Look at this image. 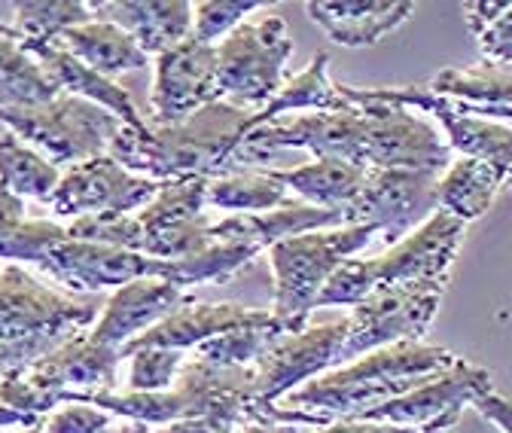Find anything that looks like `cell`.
Returning a JSON list of instances; mask_svg holds the SVG:
<instances>
[{"instance_id": "obj_1", "label": "cell", "mask_w": 512, "mask_h": 433, "mask_svg": "<svg viewBox=\"0 0 512 433\" xmlns=\"http://www.w3.org/2000/svg\"><path fill=\"white\" fill-rule=\"evenodd\" d=\"M348 98V95H345ZM348 110L293 113L256 126L229 159V174L263 168L281 150H308L314 159H342L363 168H403L445 174L452 165L448 141L409 107L348 98Z\"/></svg>"}, {"instance_id": "obj_2", "label": "cell", "mask_w": 512, "mask_h": 433, "mask_svg": "<svg viewBox=\"0 0 512 433\" xmlns=\"http://www.w3.org/2000/svg\"><path fill=\"white\" fill-rule=\"evenodd\" d=\"M461 357L448 348L427 342H397L363 354L339 369L311 379L287 394L281 403L260 409L256 424H290V427H330L351 421L360 412L391 403L412 388L448 373Z\"/></svg>"}, {"instance_id": "obj_3", "label": "cell", "mask_w": 512, "mask_h": 433, "mask_svg": "<svg viewBox=\"0 0 512 433\" xmlns=\"http://www.w3.org/2000/svg\"><path fill=\"white\" fill-rule=\"evenodd\" d=\"M250 116L232 101H217L177 126H122L110 144V156L132 174L159 183L177 177L214 180L229 174V159L250 132Z\"/></svg>"}, {"instance_id": "obj_4", "label": "cell", "mask_w": 512, "mask_h": 433, "mask_svg": "<svg viewBox=\"0 0 512 433\" xmlns=\"http://www.w3.org/2000/svg\"><path fill=\"white\" fill-rule=\"evenodd\" d=\"M253 385V366H214L202 357H192L183 363L177 382L168 391H98L77 394L71 397V403L98 406L110 415L141 421L147 427H165L177 421H211L229 433H238V427L256 424Z\"/></svg>"}, {"instance_id": "obj_5", "label": "cell", "mask_w": 512, "mask_h": 433, "mask_svg": "<svg viewBox=\"0 0 512 433\" xmlns=\"http://www.w3.org/2000/svg\"><path fill=\"white\" fill-rule=\"evenodd\" d=\"M104 308L37 281L19 263L0 269V379L34 366L71 339L89 333Z\"/></svg>"}, {"instance_id": "obj_6", "label": "cell", "mask_w": 512, "mask_h": 433, "mask_svg": "<svg viewBox=\"0 0 512 433\" xmlns=\"http://www.w3.org/2000/svg\"><path fill=\"white\" fill-rule=\"evenodd\" d=\"M467 223L458 217L436 211L430 214L415 232H409L403 241L391 244L388 251L372 260H345L327 287L320 290L314 308L330 305H360L375 290L388 287H436L445 290L448 272L461 251Z\"/></svg>"}, {"instance_id": "obj_7", "label": "cell", "mask_w": 512, "mask_h": 433, "mask_svg": "<svg viewBox=\"0 0 512 433\" xmlns=\"http://www.w3.org/2000/svg\"><path fill=\"white\" fill-rule=\"evenodd\" d=\"M119 363L122 354L116 348L98 345L83 333L34 366L13 369L0 379V406L43 418L58 406H68L77 394L119 391Z\"/></svg>"}, {"instance_id": "obj_8", "label": "cell", "mask_w": 512, "mask_h": 433, "mask_svg": "<svg viewBox=\"0 0 512 433\" xmlns=\"http://www.w3.org/2000/svg\"><path fill=\"white\" fill-rule=\"evenodd\" d=\"M378 235L375 226H336L314 229L269 247V263L275 272V308L272 315L287 333H302L317 305L320 290L333 272Z\"/></svg>"}, {"instance_id": "obj_9", "label": "cell", "mask_w": 512, "mask_h": 433, "mask_svg": "<svg viewBox=\"0 0 512 433\" xmlns=\"http://www.w3.org/2000/svg\"><path fill=\"white\" fill-rule=\"evenodd\" d=\"M0 122L55 168H74L110 153V144L125 126L110 110L68 92L40 107L0 110Z\"/></svg>"}, {"instance_id": "obj_10", "label": "cell", "mask_w": 512, "mask_h": 433, "mask_svg": "<svg viewBox=\"0 0 512 433\" xmlns=\"http://www.w3.org/2000/svg\"><path fill=\"white\" fill-rule=\"evenodd\" d=\"M293 55L290 28L281 16L241 22L217 43V71L223 101L238 107H266L284 89L287 61Z\"/></svg>"}, {"instance_id": "obj_11", "label": "cell", "mask_w": 512, "mask_h": 433, "mask_svg": "<svg viewBox=\"0 0 512 433\" xmlns=\"http://www.w3.org/2000/svg\"><path fill=\"white\" fill-rule=\"evenodd\" d=\"M445 290L436 287H388L345 315L342 366L397 342H421L430 330Z\"/></svg>"}, {"instance_id": "obj_12", "label": "cell", "mask_w": 512, "mask_h": 433, "mask_svg": "<svg viewBox=\"0 0 512 433\" xmlns=\"http://www.w3.org/2000/svg\"><path fill=\"white\" fill-rule=\"evenodd\" d=\"M208 183L211 177L162 180L156 199L138 211V223L144 232V257L186 260L208 251L214 223L208 217Z\"/></svg>"}, {"instance_id": "obj_13", "label": "cell", "mask_w": 512, "mask_h": 433, "mask_svg": "<svg viewBox=\"0 0 512 433\" xmlns=\"http://www.w3.org/2000/svg\"><path fill=\"white\" fill-rule=\"evenodd\" d=\"M342 95L366 98V101H384V104H400L430 113L439 126L445 129V141L452 150H458L467 159L494 162L512 171V129L494 119H482L467 113L458 101H448L427 86H345L339 83Z\"/></svg>"}, {"instance_id": "obj_14", "label": "cell", "mask_w": 512, "mask_h": 433, "mask_svg": "<svg viewBox=\"0 0 512 433\" xmlns=\"http://www.w3.org/2000/svg\"><path fill=\"white\" fill-rule=\"evenodd\" d=\"M442 174L366 168L363 190L345 214V226H375L384 244H397L436 214V183Z\"/></svg>"}, {"instance_id": "obj_15", "label": "cell", "mask_w": 512, "mask_h": 433, "mask_svg": "<svg viewBox=\"0 0 512 433\" xmlns=\"http://www.w3.org/2000/svg\"><path fill=\"white\" fill-rule=\"evenodd\" d=\"M342 339H345V315L324 321V324H308L302 333L284 336L260 363L253 366L256 421H260V409L281 403L287 394L308 385L311 379L330 373V369H339L342 366Z\"/></svg>"}, {"instance_id": "obj_16", "label": "cell", "mask_w": 512, "mask_h": 433, "mask_svg": "<svg viewBox=\"0 0 512 433\" xmlns=\"http://www.w3.org/2000/svg\"><path fill=\"white\" fill-rule=\"evenodd\" d=\"M162 190L159 180L132 174L110 153L74 165L61 174L52 199L46 202L55 217H89V214H135L147 208Z\"/></svg>"}, {"instance_id": "obj_17", "label": "cell", "mask_w": 512, "mask_h": 433, "mask_svg": "<svg viewBox=\"0 0 512 433\" xmlns=\"http://www.w3.org/2000/svg\"><path fill=\"white\" fill-rule=\"evenodd\" d=\"M37 266L58 284L80 293H98L107 287L119 290L125 284L147 278L174 281V260H153L135 251H122V247L86 244L71 238L52 244Z\"/></svg>"}, {"instance_id": "obj_18", "label": "cell", "mask_w": 512, "mask_h": 433, "mask_svg": "<svg viewBox=\"0 0 512 433\" xmlns=\"http://www.w3.org/2000/svg\"><path fill=\"white\" fill-rule=\"evenodd\" d=\"M223 101L217 46H205L196 37L156 55V80L150 95V126H177L211 104Z\"/></svg>"}, {"instance_id": "obj_19", "label": "cell", "mask_w": 512, "mask_h": 433, "mask_svg": "<svg viewBox=\"0 0 512 433\" xmlns=\"http://www.w3.org/2000/svg\"><path fill=\"white\" fill-rule=\"evenodd\" d=\"M491 388V373L485 366L467 363L464 357L448 369V373L412 388L409 394L360 412L351 421H378V424H397V427H424L448 415H461Z\"/></svg>"}, {"instance_id": "obj_20", "label": "cell", "mask_w": 512, "mask_h": 433, "mask_svg": "<svg viewBox=\"0 0 512 433\" xmlns=\"http://www.w3.org/2000/svg\"><path fill=\"white\" fill-rule=\"evenodd\" d=\"M189 302L192 299L186 296V290H180L171 281H159V278L132 281V284L113 290V296L107 299L104 312H101L98 324L89 330V336L98 345L122 351L132 339L153 330L156 324H162L165 318H171Z\"/></svg>"}, {"instance_id": "obj_21", "label": "cell", "mask_w": 512, "mask_h": 433, "mask_svg": "<svg viewBox=\"0 0 512 433\" xmlns=\"http://www.w3.org/2000/svg\"><path fill=\"white\" fill-rule=\"evenodd\" d=\"M266 321H272V312H256V308H244L235 302H199V305L189 302L180 308V312H174L171 318L156 324L153 330L132 339L119 354H122V360H128L135 351H144V348L189 351V348H199L202 342L217 339L223 333L256 327Z\"/></svg>"}, {"instance_id": "obj_22", "label": "cell", "mask_w": 512, "mask_h": 433, "mask_svg": "<svg viewBox=\"0 0 512 433\" xmlns=\"http://www.w3.org/2000/svg\"><path fill=\"white\" fill-rule=\"evenodd\" d=\"M92 13L132 34L147 55L180 46L196 25V4L186 0H92Z\"/></svg>"}, {"instance_id": "obj_23", "label": "cell", "mask_w": 512, "mask_h": 433, "mask_svg": "<svg viewBox=\"0 0 512 433\" xmlns=\"http://www.w3.org/2000/svg\"><path fill=\"white\" fill-rule=\"evenodd\" d=\"M305 13L339 46H375L415 13L409 0H308Z\"/></svg>"}, {"instance_id": "obj_24", "label": "cell", "mask_w": 512, "mask_h": 433, "mask_svg": "<svg viewBox=\"0 0 512 433\" xmlns=\"http://www.w3.org/2000/svg\"><path fill=\"white\" fill-rule=\"evenodd\" d=\"M19 43L49 71V77L61 86V92L86 98V101L110 110L113 116H119L125 126H132V129H150V122L138 113L132 95H128L119 83L95 74L89 65H83V61L74 58L68 49H61L55 40H19Z\"/></svg>"}, {"instance_id": "obj_25", "label": "cell", "mask_w": 512, "mask_h": 433, "mask_svg": "<svg viewBox=\"0 0 512 433\" xmlns=\"http://www.w3.org/2000/svg\"><path fill=\"white\" fill-rule=\"evenodd\" d=\"M269 174L284 183L287 190L305 199V205L339 211L342 217L354 205V199L363 190L366 168L351 165L342 159H314L299 168H269Z\"/></svg>"}, {"instance_id": "obj_26", "label": "cell", "mask_w": 512, "mask_h": 433, "mask_svg": "<svg viewBox=\"0 0 512 433\" xmlns=\"http://www.w3.org/2000/svg\"><path fill=\"white\" fill-rule=\"evenodd\" d=\"M506 177L509 168L503 165L461 156L436 183V211L452 214L461 223H473L491 208L497 193L506 187Z\"/></svg>"}, {"instance_id": "obj_27", "label": "cell", "mask_w": 512, "mask_h": 433, "mask_svg": "<svg viewBox=\"0 0 512 433\" xmlns=\"http://www.w3.org/2000/svg\"><path fill=\"white\" fill-rule=\"evenodd\" d=\"M55 43L107 80L125 71L147 68V58H150L132 34H125L119 25L104 22V19L64 31L61 37H55Z\"/></svg>"}, {"instance_id": "obj_28", "label": "cell", "mask_w": 512, "mask_h": 433, "mask_svg": "<svg viewBox=\"0 0 512 433\" xmlns=\"http://www.w3.org/2000/svg\"><path fill=\"white\" fill-rule=\"evenodd\" d=\"M427 89L448 101H458L473 116L512 110V65L482 61L473 68H448L436 74Z\"/></svg>"}, {"instance_id": "obj_29", "label": "cell", "mask_w": 512, "mask_h": 433, "mask_svg": "<svg viewBox=\"0 0 512 433\" xmlns=\"http://www.w3.org/2000/svg\"><path fill=\"white\" fill-rule=\"evenodd\" d=\"M61 95V86L49 77V71L19 43L10 28L0 34V110L40 107Z\"/></svg>"}, {"instance_id": "obj_30", "label": "cell", "mask_w": 512, "mask_h": 433, "mask_svg": "<svg viewBox=\"0 0 512 433\" xmlns=\"http://www.w3.org/2000/svg\"><path fill=\"white\" fill-rule=\"evenodd\" d=\"M351 101L339 92V83L330 80V52H317L308 68L302 74H296L290 83H284V89L275 95V101H269L263 110H256L250 116V132L256 126H266V122L287 116L290 110H348ZM247 132V135H250Z\"/></svg>"}, {"instance_id": "obj_31", "label": "cell", "mask_w": 512, "mask_h": 433, "mask_svg": "<svg viewBox=\"0 0 512 433\" xmlns=\"http://www.w3.org/2000/svg\"><path fill=\"white\" fill-rule=\"evenodd\" d=\"M287 193L290 190L269 174V168H244L235 174L214 177L208 183V208L232 214H266L293 205Z\"/></svg>"}, {"instance_id": "obj_32", "label": "cell", "mask_w": 512, "mask_h": 433, "mask_svg": "<svg viewBox=\"0 0 512 433\" xmlns=\"http://www.w3.org/2000/svg\"><path fill=\"white\" fill-rule=\"evenodd\" d=\"M68 238L55 220H28L25 202L0 187V260L40 263L52 244Z\"/></svg>"}, {"instance_id": "obj_33", "label": "cell", "mask_w": 512, "mask_h": 433, "mask_svg": "<svg viewBox=\"0 0 512 433\" xmlns=\"http://www.w3.org/2000/svg\"><path fill=\"white\" fill-rule=\"evenodd\" d=\"M61 174V168H55L34 147L22 144L13 132L0 138V187L22 202L37 199L46 205L61 183Z\"/></svg>"}, {"instance_id": "obj_34", "label": "cell", "mask_w": 512, "mask_h": 433, "mask_svg": "<svg viewBox=\"0 0 512 433\" xmlns=\"http://www.w3.org/2000/svg\"><path fill=\"white\" fill-rule=\"evenodd\" d=\"M13 31L19 40H55L77 25L95 22L92 0H25L13 4Z\"/></svg>"}, {"instance_id": "obj_35", "label": "cell", "mask_w": 512, "mask_h": 433, "mask_svg": "<svg viewBox=\"0 0 512 433\" xmlns=\"http://www.w3.org/2000/svg\"><path fill=\"white\" fill-rule=\"evenodd\" d=\"M284 336H293V333H287V327L272 315V321H266V324L232 330V333L202 342L196 348V357H202L214 366H256Z\"/></svg>"}, {"instance_id": "obj_36", "label": "cell", "mask_w": 512, "mask_h": 433, "mask_svg": "<svg viewBox=\"0 0 512 433\" xmlns=\"http://www.w3.org/2000/svg\"><path fill=\"white\" fill-rule=\"evenodd\" d=\"M464 19L485 61L512 65V4L509 0H473V4H464Z\"/></svg>"}, {"instance_id": "obj_37", "label": "cell", "mask_w": 512, "mask_h": 433, "mask_svg": "<svg viewBox=\"0 0 512 433\" xmlns=\"http://www.w3.org/2000/svg\"><path fill=\"white\" fill-rule=\"evenodd\" d=\"M64 232H68L71 241L122 247V251H135V254H141V247H144L138 214H89V217L71 220L64 226Z\"/></svg>"}, {"instance_id": "obj_38", "label": "cell", "mask_w": 512, "mask_h": 433, "mask_svg": "<svg viewBox=\"0 0 512 433\" xmlns=\"http://www.w3.org/2000/svg\"><path fill=\"white\" fill-rule=\"evenodd\" d=\"M128 388L125 391H135V394H159L168 391L180 369L186 363V351H174V348H144L135 351L128 357Z\"/></svg>"}, {"instance_id": "obj_39", "label": "cell", "mask_w": 512, "mask_h": 433, "mask_svg": "<svg viewBox=\"0 0 512 433\" xmlns=\"http://www.w3.org/2000/svg\"><path fill=\"white\" fill-rule=\"evenodd\" d=\"M260 0H202L196 4V25H192V37L205 46H214L217 40H226L247 13L260 10Z\"/></svg>"}, {"instance_id": "obj_40", "label": "cell", "mask_w": 512, "mask_h": 433, "mask_svg": "<svg viewBox=\"0 0 512 433\" xmlns=\"http://www.w3.org/2000/svg\"><path fill=\"white\" fill-rule=\"evenodd\" d=\"M110 412L86 403H68L58 406L43 418V433H101L110 424Z\"/></svg>"}, {"instance_id": "obj_41", "label": "cell", "mask_w": 512, "mask_h": 433, "mask_svg": "<svg viewBox=\"0 0 512 433\" xmlns=\"http://www.w3.org/2000/svg\"><path fill=\"white\" fill-rule=\"evenodd\" d=\"M461 421V415H448L424 427H397V424H378V421H336L330 427H320L317 433H448Z\"/></svg>"}, {"instance_id": "obj_42", "label": "cell", "mask_w": 512, "mask_h": 433, "mask_svg": "<svg viewBox=\"0 0 512 433\" xmlns=\"http://www.w3.org/2000/svg\"><path fill=\"white\" fill-rule=\"evenodd\" d=\"M473 409H476L485 421H491L500 433H512V400H509V397L488 391V394H482V397L473 403Z\"/></svg>"}, {"instance_id": "obj_43", "label": "cell", "mask_w": 512, "mask_h": 433, "mask_svg": "<svg viewBox=\"0 0 512 433\" xmlns=\"http://www.w3.org/2000/svg\"><path fill=\"white\" fill-rule=\"evenodd\" d=\"M128 433H229V430H223V427H217L211 421H177V424H165V427L150 430L147 424L132 421V430H128Z\"/></svg>"}, {"instance_id": "obj_44", "label": "cell", "mask_w": 512, "mask_h": 433, "mask_svg": "<svg viewBox=\"0 0 512 433\" xmlns=\"http://www.w3.org/2000/svg\"><path fill=\"white\" fill-rule=\"evenodd\" d=\"M40 418H31V415H22L10 406H0V427H31L37 424Z\"/></svg>"}, {"instance_id": "obj_45", "label": "cell", "mask_w": 512, "mask_h": 433, "mask_svg": "<svg viewBox=\"0 0 512 433\" xmlns=\"http://www.w3.org/2000/svg\"><path fill=\"white\" fill-rule=\"evenodd\" d=\"M238 433H302V427H290V424H244V427H238Z\"/></svg>"}, {"instance_id": "obj_46", "label": "cell", "mask_w": 512, "mask_h": 433, "mask_svg": "<svg viewBox=\"0 0 512 433\" xmlns=\"http://www.w3.org/2000/svg\"><path fill=\"white\" fill-rule=\"evenodd\" d=\"M0 433H4V430H0ZM16 433H43V418L37 424H31V427H19Z\"/></svg>"}, {"instance_id": "obj_47", "label": "cell", "mask_w": 512, "mask_h": 433, "mask_svg": "<svg viewBox=\"0 0 512 433\" xmlns=\"http://www.w3.org/2000/svg\"><path fill=\"white\" fill-rule=\"evenodd\" d=\"M10 31V25H4V22H0V34H7Z\"/></svg>"}, {"instance_id": "obj_48", "label": "cell", "mask_w": 512, "mask_h": 433, "mask_svg": "<svg viewBox=\"0 0 512 433\" xmlns=\"http://www.w3.org/2000/svg\"><path fill=\"white\" fill-rule=\"evenodd\" d=\"M506 187H512V171H509V177H506Z\"/></svg>"}]
</instances>
